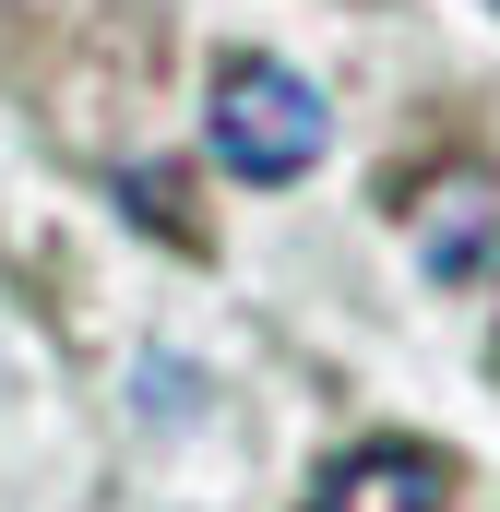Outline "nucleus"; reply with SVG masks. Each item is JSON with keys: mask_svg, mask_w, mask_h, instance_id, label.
<instances>
[{"mask_svg": "<svg viewBox=\"0 0 500 512\" xmlns=\"http://www.w3.org/2000/svg\"><path fill=\"white\" fill-rule=\"evenodd\" d=\"M203 131H215V167L250 179V191H286V179H310V155H322V84L310 72H286L274 48H239V60H215V96H203Z\"/></svg>", "mask_w": 500, "mask_h": 512, "instance_id": "f257e3e1", "label": "nucleus"}, {"mask_svg": "<svg viewBox=\"0 0 500 512\" xmlns=\"http://www.w3.org/2000/svg\"><path fill=\"white\" fill-rule=\"evenodd\" d=\"M405 227H417V262L441 274V286H477L500 251V179L477 155H453L441 179H417V203H405Z\"/></svg>", "mask_w": 500, "mask_h": 512, "instance_id": "f03ea898", "label": "nucleus"}, {"mask_svg": "<svg viewBox=\"0 0 500 512\" xmlns=\"http://www.w3.org/2000/svg\"><path fill=\"white\" fill-rule=\"evenodd\" d=\"M441 501H453V465L429 441H358L310 489V512H441Z\"/></svg>", "mask_w": 500, "mask_h": 512, "instance_id": "7ed1b4c3", "label": "nucleus"}]
</instances>
